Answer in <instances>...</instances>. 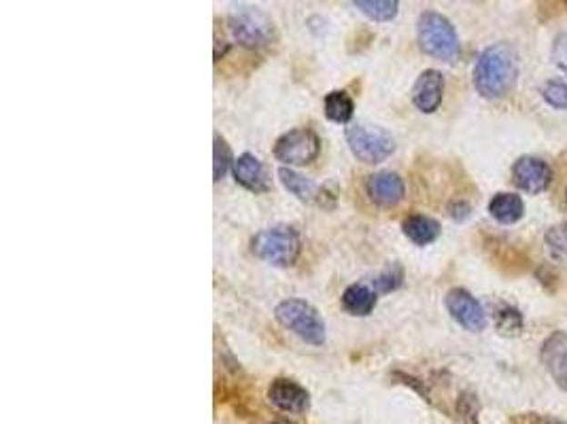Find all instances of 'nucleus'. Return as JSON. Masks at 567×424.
I'll return each mask as SVG.
<instances>
[{"label": "nucleus", "mask_w": 567, "mask_h": 424, "mask_svg": "<svg viewBox=\"0 0 567 424\" xmlns=\"http://www.w3.org/2000/svg\"><path fill=\"white\" fill-rule=\"evenodd\" d=\"M516 75H519V64L514 49L508 43H495L478 56L474 87L487 100L503 98L514 87Z\"/></svg>", "instance_id": "f257e3e1"}, {"label": "nucleus", "mask_w": 567, "mask_h": 424, "mask_svg": "<svg viewBox=\"0 0 567 424\" xmlns=\"http://www.w3.org/2000/svg\"><path fill=\"white\" fill-rule=\"evenodd\" d=\"M419 45L427 56L442 62H455L459 57V36L455 25L438 11L420 13L419 24Z\"/></svg>", "instance_id": "f03ea898"}, {"label": "nucleus", "mask_w": 567, "mask_h": 424, "mask_svg": "<svg viewBox=\"0 0 567 424\" xmlns=\"http://www.w3.org/2000/svg\"><path fill=\"white\" fill-rule=\"evenodd\" d=\"M251 250L258 259L274 268H289L299 255V236L289 225H272L253 236Z\"/></svg>", "instance_id": "7ed1b4c3"}, {"label": "nucleus", "mask_w": 567, "mask_h": 424, "mask_svg": "<svg viewBox=\"0 0 567 424\" xmlns=\"http://www.w3.org/2000/svg\"><path fill=\"white\" fill-rule=\"evenodd\" d=\"M274 317L285 329H289L293 336H298L302 342L310 346H323L328 331H325V320L315 308L304 299H285L280 301L274 310Z\"/></svg>", "instance_id": "20e7f679"}, {"label": "nucleus", "mask_w": 567, "mask_h": 424, "mask_svg": "<svg viewBox=\"0 0 567 424\" xmlns=\"http://www.w3.org/2000/svg\"><path fill=\"white\" fill-rule=\"evenodd\" d=\"M347 145L353 156L363 164H380L393 156L395 140L385 127L370 124H353L347 127Z\"/></svg>", "instance_id": "39448f33"}, {"label": "nucleus", "mask_w": 567, "mask_h": 424, "mask_svg": "<svg viewBox=\"0 0 567 424\" xmlns=\"http://www.w3.org/2000/svg\"><path fill=\"white\" fill-rule=\"evenodd\" d=\"M228 28L236 41L245 47H264L274 36L272 19L253 6H242V9L234 11L228 19Z\"/></svg>", "instance_id": "423d86ee"}, {"label": "nucleus", "mask_w": 567, "mask_h": 424, "mask_svg": "<svg viewBox=\"0 0 567 424\" xmlns=\"http://www.w3.org/2000/svg\"><path fill=\"white\" fill-rule=\"evenodd\" d=\"M321 151V140L309 127H296V130L285 132L277 143H274V157L285 166H306L312 164Z\"/></svg>", "instance_id": "0eeeda50"}, {"label": "nucleus", "mask_w": 567, "mask_h": 424, "mask_svg": "<svg viewBox=\"0 0 567 424\" xmlns=\"http://www.w3.org/2000/svg\"><path fill=\"white\" fill-rule=\"evenodd\" d=\"M446 310L463 329L482 331L487 327V314L474 295L465 288H451L446 293Z\"/></svg>", "instance_id": "6e6552de"}, {"label": "nucleus", "mask_w": 567, "mask_h": 424, "mask_svg": "<svg viewBox=\"0 0 567 424\" xmlns=\"http://www.w3.org/2000/svg\"><path fill=\"white\" fill-rule=\"evenodd\" d=\"M512 178L522 191L538 196L548 189L552 181V170L544 159L525 156L512 166Z\"/></svg>", "instance_id": "1a4fd4ad"}, {"label": "nucleus", "mask_w": 567, "mask_h": 424, "mask_svg": "<svg viewBox=\"0 0 567 424\" xmlns=\"http://www.w3.org/2000/svg\"><path fill=\"white\" fill-rule=\"evenodd\" d=\"M366 191L374 204L382 208H391L404 200L406 185L398 172H376V175L368 177Z\"/></svg>", "instance_id": "9d476101"}, {"label": "nucleus", "mask_w": 567, "mask_h": 424, "mask_svg": "<svg viewBox=\"0 0 567 424\" xmlns=\"http://www.w3.org/2000/svg\"><path fill=\"white\" fill-rule=\"evenodd\" d=\"M542 363L557 387L567 390V333L554 331L542 346Z\"/></svg>", "instance_id": "9b49d317"}, {"label": "nucleus", "mask_w": 567, "mask_h": 424, "mask_svg": "<svg viewBox=\"0 0 567 424\" xmlns=\"http://www.w3.org/2000/svg\"><path fill=\"white\" fill-rule=\"evenodd\" d=\"M268 397L278 409L291 414H302L310 406L309 390L299 387L298 382L287 380V378H277L268 389Z\"/></svg>", "instance_id": "f8f14e48"}, {"label": "nucleus", "mask_w": 567, "mask_h": 424, "mask_svg": "<svg viewBox=\"0 0 567 424\" xmlns=\"http://www.w3.org/2000/svg\"><path fill=\"white\" fill-rule=\"evenodd\" d=\"M444 76L440 70H425L412 87V102L420 113H433L442 105Z\"/></svg>", "instance_id": "ddd939ff"}, {"label": "nucleus", "mask_w": 567, "mask_h": 424, "mask_svg": "<svg viewBox=\"0 0 567 424\" xmlns=\"http://www.w3.org/2000/svg\"><path fill=\"white\" fill-rule=\"evenodd\" d=\"M236 183L242 185V187L248 191H255V194H261V191L268 189V177L264 164L259 162L253 153H242L234 159L232 166Z\"/></svg>", "instance_id": "4468645a"}, {"label": "nucleus", "mask_w": 567, "mask_h": 424, "mask_svg": "<svg viewBox=\"0 0 567 424\" xmlns=\"http://www.w3.org/2000/svg\"><path fill=\"white\" fill-rule=\"evenodd\" d=\"M340 301L344 312H349L350 317H370L374 312L376 301H379V293L366 282H355V285L344 288Z\"/></svg>", "instance_id": "2eb2a0df"}, {"label": "nucleus", "mask_w": 567, "mask_h": 424, "mask_svg": "<svg viewBox=\"0 0 567 424\" xmlns=\"http://www.w3.org/2000/svg\"><path fill=\"white\" fill-rule=\"evenodd\" d=\"M401 231H404V236L412 244L427 247V244H431L440 236V223L436 218L425 215H410L401 223Z\"/></svg>", "instance_id": "dca6fc26"}, {"label": "nucleus", "mask_w": 567, "mask_h": 424, "mask_svg": "<svg viewBox=\"0 0 567 424\" xmlns=\"http://www.w3.org/2000/svg\"><path fill=\"white\" fill-rule=\"evenodd\" d=\"M489 212L495 221L503 225H512L521 221L525 215V204L516 194H497L493 200L489 202Z\"/></svg>", "instance_id": "f3484780"}, {"label": "nucleus", "mask_w": 567, "mask_h": 424, "mask_svg": "<svg viewBox=\"0 0 567 424\" xmlns=\"http://www.w3.org/2000/svg\"><path fill=\"white\" fill-rule=\"evenodd\" d=\"M323 108H325V117H328L329 121H334V124H349V121L353 119L355 105L347 92L334 89V92H329L328 96H325Z\"/></svg>", "instance_id": "a211bd4d"}, {"label": "nucleus", "mask_w": 567, "mask_h": 424, "mask_svg": "<svg viewBox=\"0 0 567 424\" xmlns=\"http://www.w3.org/2000/svg\"><path fill=\"white\" fill-rule=\"evenodd\" d=\"M278 178L280 183H283V187L289 191V194H293L298 197V200H315V197L319 196L317 194V185L309 181V178L299 175V172H296L293 168H287V166H283V168H278Z\"/></svg>", "instance_id": "6ab92c4d"}, {"label": "nucleus", "mask_w": 567, "mask_h": 424, "mask_svg": "<svg viewBox=\"0 0 567 424\" xmlns=\"http://www.w3.org/2000/svg\"><path fill=\"white\" fill-rule=\"evenodd\" d=\"M353 6L374 22H391L400 11V5L395 0H355Z\"/></svg>", "instance_id": "aec40b11"}, {"label": "nucleus", "mask_w": 567, "mask_h": 424, "mask_svg": "<svg viewBox=\"0 0 567 424\" xmlns=\"http://www.w3.org/2000/svg\"><path fill=\"white\" fill-rule=\"evenodd\" d=\"M401 282H404V269H401V266H389L387 269H382V272L379 276H374L372 280V287L376 293H391V291H398V288L401 287Z\"/></svg>", "instance_id": "412c9836"}, {"label": "nucleus", "mask_w": 567, "mask_h": 424, "mask_svg": "<svg viewBox=\"0 0 567 424\" xmlns=\"http://www.w3.org/2000/svg\"><path fill=\"white\" fill-rule=\"evenodd\" d=\"M213 177L215 183H219L226 172L229 170V166H234V157L232 151H229V145L223 140L219 134H215V149H213Z\"/></svg>", "instance_id": "4be33fe9"}, {"label": "nucleus", "mask_w": 567, "mask_h": 424, "mask_svg": "<svg viewBox=\"0 0 567 424\" xmlns=\"http://www.w3.org/2000/svg\"><path fill=\"white\" fill-rule=\"evenodd\" d=\"M544 240L548 250H551L554 257H559V259L567 257V223L552 225V227L546 231Z\"/></svg>", "instance_id": "5701e85b"}, {"label": "nucleus", "mask_w": 567, "mask_h": 424, "mask_svg": "<svg viewBox=\"0 0 567 424\" xmlns=\"http://www.w3.org/2000/svg\"><path fill=\"white\" fill-rule=\"evenodd\" d=\"M495 323H497V329H500L501 333H506V336H514V333L521 331L522 318H521L519 310L506 306L495 314Z\"/></svg>", "instance_id": "b1692460"}, {"label": "nucleus", "mask_w": 567, "mask_h": 424, "mask_svg": "<svg viewBox=\"0 0 567 424\" xmlns=\"http://www.w3.org/2000/svg\"><path fill=\"white\" fill-rule=\"evenodd\" d=\"M542 96L548 105L554 108H567V83L565 81H548L542 87Z\"/></svg>", "instance_id": "393cba45"}, {"label": "nucleus", "mask_w": 567, "mask_h": 424, "mask_svg": "<svg viewBox=\"0 0 567 424\" xmlns=\"http://www.w3.org/2000/svg\"><path fill=\"white\" fill-rule=\"evenodd\" d=\"M554 60H557L561 70L567 73V36H559L557 45H554Z\"/></svg>", "instance_id": "a878e982"}, {"label": "nucleus", "mask_w": 567, "mask_h": 424, "mask_svg": "<svg viewBox=\"0 0 567 424\" xmlns=\"http://www.w3.org/2000/svg\"><path fill=\"white\" fill-rule=\"evenodd\" d=\"M451 217L457 218V221H463V218L470 217V207L465 202H457L451 207Z\"/></svg>", "instance_id": "bb28decb"}, {"label": "nucleus", "mask_w": 567, "mask_h": 424, "mask_svg": "<svg viewBox=\"0 0 567 424\" xmlns=\"http://www.w3.org/2000/svg\"><path fill=\"white\" fill-rule=\"evenodd\" d=\"M548 424H567V422H559V420H554V422H548Z\"/></svg>", "instance_id": "cd10ccee"}, {"label": "nucleus", "mask_w": 567, "mask_h": 424, "mask_svg": "<svg viewBox=\"0 0 567 424\" xmlns=\"http://www.w3.org/2000/svg\"><path fill=\"white\" fill-rule=\"evenodd\" d=\"M272 424H291V422H272Z\"/></svg>", "instance_id": "c85d7f7f"}]
</instances>
